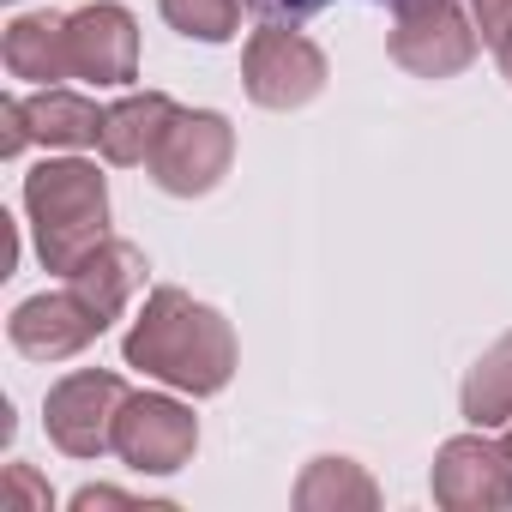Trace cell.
Segmentation results:
<instances>
[{
    "mask_svg": "<svg viewBox=\"0 0 512 512\" xmlns=\"http://www.w3.org/2000/svg\"><path fill=\"white\" fill-rule=\"evenodd\" d=\"M25 217L37 235V260L67 278L109 235V181L85 157H43L25 175Z\"/></svg>",
    "mask_w": 512,
    "mask_h": 512,
    "instance_id": "obj_2",
    "label": "cell"
},
{
    "mask_svg": "<svg viewBox=\"0 0 512 512\" xmlns=\"http://www.w3.org/2000/svg\"><path fill=\"white\" fill-rule=\"evenodd\" d=\"M199 452V416L169 392H127L115 416V458L133 476H175Z\"/></svg>",
    "mask_w": 512,
    "mask_h": 512,
    "instance_id": "obj_5",
    "label": "cell"
},
{
    "mask_svg": "<svg viewBox=\"0 0 512 512\" xmlns=\"http://www.w3.org/2000/svg\"><path fill=\"white\" fill-rule=\"evenodd\" d=\"M121 356L145 380H163L169 392H187V398H217L235 380V362H241L229 320L217 308L193 302L175 284L145 296L139 320L121 338Z\"/></svg>",
    "mask_w": 512,
    "mask_h": 512,
    "instance_id": "obj_1",
    "label": "cell"
},
{
    "mask_svg": "<svg viewBox=\"0 0 512 512\" xmlns=\"http://www.w3.org/2000/svg\"><path fill=\"white\" fill-rule=\"evenodd\" d=\"M103 332H109V320H103V314L73 290V284H67V290H43V296L19 302V308H13V320H7L13 350H19V356H31V362H67V356L91 350Z\"/></svg>",
    "mask_w": 512,
    "mask_h": 512,
    "instance_id": "obj_9",
    "label": "cell"
},
{
    "mask_svg": "<svg viewBox=\"0 0 512 512\" xmlns=\"http://www.w3.org/2000/svg\"><path fill=\"white\" fill-rule=\"evenodd\" d=\"M25 109V133L31 145H49V151H85L103 139V109L79 91H61V85H43L37 97L19 103Z\"/></svg>",
    "mask_w": 512,
    "mask_h": 512,
    "instance_id": "obj_14",
    "label": "cell"
},
{
    "mask_svg": "<svg viewBox=\"0 0 512 512\" xmlns=\"http://www.w3.org/2000/svg\"><path fill=\"white\" fill-rule=\"evenodd\" d=\"M127 404V380L103 368H79L49 386L43 398V428L67 458H103L115 452V416Z\"/></svg>",
    "mask_w": 512,
    "mask_h": 512,
    "instance_id": "obj_7",
    "label": "cell"
},
{
    "mask_svg": "<svg viewBox=\"0 0 512 512\" xmlns=\"http://www.w3.org/2000/svg\"><path fill=\"white\" fill-rule=\"evenodd\" d=\"M163 25L193 43H229L241 37V0H157Z\"/></svg>",
    "mask_w": 512,
    "mask_h": 512,
    "instance_id": "obj_17",
    "label": "cell"
},
{
    "mask_svg": "<svg viewBox=\"0 0 512 512\" xmlns=\"http://www.w3.org/2000/svg\"><path fill=\"white\" fill-rule=\"evenodd\" d=\"M428 488H434V506H446V512H506L512 506V452H506V440H488V428L446 440L434 452Z\"/></svg>",
    "mask_w": 512,
    "mask_h": 512,
    "instance_id": "obj_8",
    "label": "cell"
},
{
    "mask_svg": "<svg viewBox=\"0 0 512 512\" xmlns=\"http://www.w3.org/2000/svg\"><path fill=\"white\" fill-rule=\"evenodd\" d=\"M386 49L416 79H458L476 61L482 31H476L464 0H404V7H392Z\"/></svg>",
    "mask_w": 512,
    "mask_h": 512,
    "instance_id": "obj_3",
    "label": "cell"
},
{
    "mask_svg": "<svg viewBox=\"0 0 512 512\" xmlns=\"http://www.w3.org/2000/svg\"><path fill=\"white\" fill-rule=\"evenodd\" d=\"M7 482H13V488L0 494V506H19V500H31L37 512H49V488L31 476V464H13V476H7Z\"/></svg>",
    "mask_w": 512,
    "mask_h": 512,
    "instance_id": "obj_20",
    "label": "cell"
},
{
    "mask_svg": "<svg viewBox=\"0 0 512 512\" xmlns=\"http://www.w3.org/2000/svg\"><path fill=\"white\" fill-rule=\"evenodd\" d=\"M464 7H470L482 43H500V37H506V25H512V0H464Z\"/></svg>",
    "mask_w": 512,
    "mask_h": 512,
    "instance_id": "obj_19",
    "label": "cell"
},
{
    "mask_svg": "<svg viewBox=\"0 0 512 512\" xmlns=\"http://www.w3.org/2000/svg\"><path fill=\"white\" fill-rule=\"evenodd\" d=\"M326 79H332L326 49L308 43L296 25L290 31L284 25H260L247 37V49H241V91L260 109H278V115L302 109V103H314L326 91Z\"/></svg>",
    "mask_w": 512,
    "mask_h": 512,
    "instance_id": "obj_4",
    "label": "cell"
},
{
    "mask_svg": "<svg viewBox=\"0 0 512 512\" xmlns=\"http://www.w3.org/2000/svg\"><path fill=\"white\" fill-rule=\"evenodd\" d=\"M0 61H7L13 79H31V85H55V79H73V61H67V19L55 13H19L0 37Z\"/></svg>",
    "mask_w": 512,
    "mask_h": 512,
    "instance_id": "obj_13",
    "label": "cell"
},
{
    "mask_svg": "<svg viewBox=\"0 0 512 512\" xmlns=\"http://www.w3.org/2000/svg\"><path fill=\"white\" fill-rule=\"evenodd\" d=\"M494 61H500V73H506V79H512V25H506V37H500V43H494Z\"/></svg>",
    "mask_w": 512,
    "mask_h": 512,
    "instance_id": "obj_22",
    "label": "cell"
},
{
    "mask_svg": "<svg viewBox=\"0 0 512 512\" xmlns=\"http://www.w3.org/2000/svg\"><path fill=\"white\" fill-rule=\"evenodd\" d=\"M247 7L260 13V25H302L320 7H332V0H247ZM380 7H404V0H380Z\"/></svg>",
    "mask_w": 512,
    "mask_h": 512,
    "instance_id": "obj_18",
    "label": "cell"
},
{
    "mask_svg": "<svg viewBox=\"0 0 512 512\" xmlns=\"http://www.w3.org/2000/svg\"><path fill=\"white\" fill-rule=\"evenodd\" d=\"M145 272H151V266H145V253H139L133 241L103 235V241L85 253V260L67 272V284H73V290L103 314V320H121V308L145 290Z\"/></svg>",
    "mask_w": 512,
    "mask_h": 512,
    "instance_id": "obj_11",
    "label": "cell"
},
{
    "mask_svg": "<svg viewBox=\"0 0 512 512\" xmlns=\"http://www.w3.org/2000/svg\"><path fill=\"white\" fill-rule=\"evenodd\" d=\"M0 127H7V133H0V157H19V151L31 145V133H25V109H19V97H7V103H0Z\"/></svg>",
    "mask_w": 512,
    "mask_h": 512,
    "instance_id": "obj_21",
    "label": "cell"
},
{
    "mask_svg": "<svg viewBox=\"0 0 512 512\" xmlns=\"http://www.w3.org/2000/svg\"><path fill=\"white\" fill-rule=\"evenodd\" d=\"M175 115H181V103L163 97V91H133V97H121L115 109H103V139H97L103 163H115V169L151 163V151H157V139L169 133Z\"/></svg>",
    "mask_w": 512,
    "mask_h": 512,
    "instance_id": "obj_12",
    "label": "cell"
},
{
    "mask_svg": "<svg viewBox=\"0 0 512 512\" xmlns=\"http://www.w3.org/2000/svg\"><path fill=\"white\" fill-rule=\"evenodd\" d=\"M458 404H464V422H470V428H500V422H512V332H500V338L470 362Z\"/></svg>",
    "mask_w": 512,
    "mask_h": 512,
    "instance_id": "obj_16",
    "label": "cell"
},
{
    "mask_svg": "<svg viewBox=\"0 0 512 512\" xmlns=\"http://www.w3.org/2000/svg\"><path fill=\"white\" fill-rule=\"evenodd\" d=\"M229 163H235V127L217 109H181L169 121V133L157 139V151H151L145 169H151V181L163 193L199 199V193H211L229 175Z\"/></svg>",
    "mask_w": 512,
    "mask_h": 512,
    "instance_id": "obj_6",
    "label": "cell"
},
{
    "mask_svg": "<svg viewBox=\"0 0 512 512\" xmlns=\"http://www.w3.org/2000/svg\"><path fill=\"white\" fill-rule=\"evenodd\" d=\"M67 61L85 85H133L139 79V19L115 0L67 13Z\"/></svg>",
    "mask_w": 512,
    "mask_h": 512,
    "instance_id": "obj_10",
    "label": "cell"
},
{
    "mask_svg": "<svg viewBox=\"0 0 512 512\" xmlns=\"http://www.w3.org/2000/svg\"><path fill=\"white\" fill-rule=\"evenodd\" d=\"M506 452H512V422H506Z\"/></svg>",
    "mask_w": 512,
    "mask_h": 512,
    "instance_id": "obj_23",
    "label": "cell"
},
{
    "mask_svg": "<svg viewBox=\"0 0 512 512\" xmlns=\"http://www.w3.org/2000/svg\"><path fill=\"white\" fill-rule=\"evenodd\" d=\"M296 506L302 512H374L380 482L356 458H314L296 482Z\"/></svg>",
    "mask_w": 512,
    "mask_h": 512,
    "instance_id": "obj_15",
    "label": "cell"
}]
</instances>
